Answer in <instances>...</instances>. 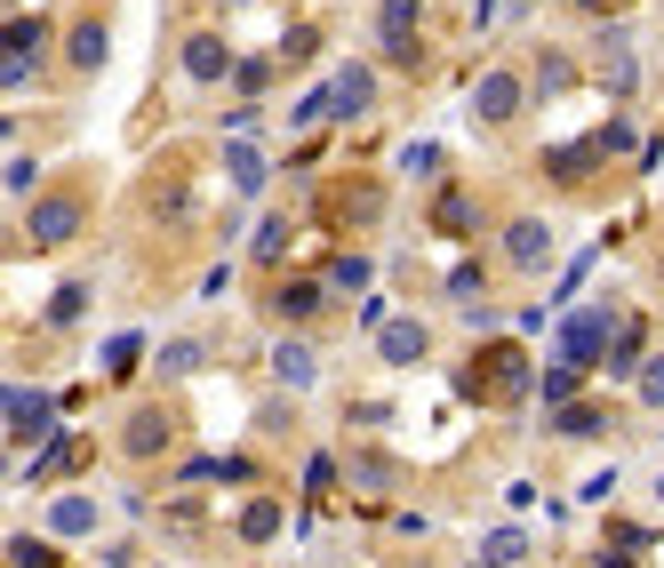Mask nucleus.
Listing matches in <instances>:
<instances>
[{"mask_svg": "<svg viewBox=\"0 0 664 568\" xmlns=\"http://www.w3.org/2000/svg\"><path fill=\"white\" fill-rule=\"evenodd\" d=\"M609 313H569V320H560V360H577V369H584V360H601L616 337H609Z\"/></svg>", "mask_w": 664, "mask_h": 568, "instance_id": "1", "label": "nucleus"}, {"mask_svg": "<svg viewBox=\"0 0 664 568\" xmlns=\"http://www.w3.org/2000/svg\"><path fill=\"white\" fill-rule=\"evenodd\" d=\"M473 385H481L488 400H513V392H528V360H520L513 345H496V353L473 360Z\"/></svg>", "mask_w": 664, "mask_h": 568, "instance_id": "2", "label": "nucleus"}, {"mask_svg": "<svg viewBox=\"0 0 664 568\" xmlns=\"http://www.w3.org/2000/svg\"><path fill=\"white\" fill-rule=\"evenodd\" d=\"M0 417H9V441H32V432H49V392H32V385H9V400H0Z\"/></svg>", "mask_w": 664, "mask_h": 568, "instance_id": "3", "label": "nucleus"}, {"mask_svg": "<svg viewBox=\"0 0 664 568\" xmlns=\"http://www.w3.org/2000/svg\"><path fill=\"white\" fill-rule=\"evenodd\" d=\"M473 113H481V120H513V113H520V81H513V73H481Z\"/></svg>", "mask_w": 664, "mask_h": 568, "instance_id": "4", "label": "nucleus"}, {"mask_svg": "<svg viewBox=\"0 0 664 568\" xmlns=\"http://www.w3.org/2000/svg\"><path fill=\"white\" fill-rule=\"evenodd\" d=\"M369 105H377V81H369V73H345V81H328V113H337V120H360Z\"/></svg>", "mask_w": 664, "mask_h": 568, "instance_id": "5", "label": "nucleus"}, {"mask_svg": "<svg viewBox=\"0 0 664 568\" xmlns=\"http://www.w3.org/2000/svg\"><path fill=\"white\" fill-rule=\"evenodd\" d=\"M273 377H281L288 392H305V385L320 377V360H313V345H273Z\"/></svg>", "mask_w": 664, "mask_h": 568, "instance_id": "6", "label": "nucleus"}, {"mask_svg": "<svg viewBox=\"0 0 664 568\" xmlns=\"http://www.w3.org/2000/svg\"><path fill=\"white\" fill-rule=\"evenodd\" d=\"M73 232H81L73 200H41V209H32V241H73Z\"/></svg>", "mask_w": 664, "mask_h": 568, "instance_id": "7", "label": "nucleus"}, {"mask_svg": "<svg viewBox=\"0 0 664 568\" xmlns=\"http://www.w3.org/2000/svg\"><path fill=\"white\" fill-rule=\"evenodd\" d=\"M224 169H232V185H241V192H264V152H256L249 137L224 145Z\"/></svg>", "mask_w": 664, "mask_h": 568, "instance_id": "8", "label": "nucleus"}, {"mask_svg": "<svg viewBox=\"0 0 664 568\" xmlns=\"http://www.w3.org/2000/svg\"><path fill=\"white\" fill-rule=\"evenodd\" d=\"M49 528H56V537H88V528H96V505H88V496H56V505H49Z\"/></svg>", "mask_w": 664, "mask_h": 568, "instance_id": "9", "label": "nucleus"}, {"mask_svg": "<svg viewBox=\"0 0 664 568\" xmlns=\"http://www.w3.org/2000/svg\"><path fill=\"white\" fill-rule=\"evenodd\" d=\"M552 249V232L537 224V217H520V224H505V256H520V264H537Z\"/></svg>", "mask_w": 664, "mask_h": 568, "instance_id": "10", "label": "nucleus"}, {"mask_svg": "<svg viewBox=\"0 0 664 568\" xmlns=\"http://www.w3.org/2000/svg\"><path fill=\"white\" fill-rule=\"evenodd\" d=\"M185 73L192 81H217L224 73V41H209V32H201V41H185Z\"/></svg>", "mask_w": 664, "mask_h": 568, "instance_id": "11", "label": "nucleus"}, {"mask_svg": "<svg viewBox=\"0 0 664 568\" xmlns=\"http://www.w3.org/2000/svg\"><path fill=\"white\" fill-rule=\"evenodd\" d=\"M377 353H384V360H417V353H424V328H409V320H401V328H384Z\"/></svg>", "mask_w": 664, "mask_h": 568, "instance_id": "12", "label": "nucleus"}, {"mask_svg": "<svg viewBox=\"0 0 664 568\" xmlns=\"http://www.w3.org/2000/svg\"><path fill=\"white\" fill-rule=\"evenodd\" d=\"M160 441H169V417H137V424H128V449H137V456H152Z\"/></svg>", "mask_w": 664, "mask_h": 568, "instance_id": "13", "label": "nucleus"}, {"mask_svg": "<svg viewBox=\"0 0 664 568\" xmlns=\"http://www.w3.org/2000/svg\"><path fill=\"white\" fill-rule=\"evenodd\" d=\"M273 528H281V505H249V513H241V537H249V545H264Z\"/></svg>", "mask_w": 664, "mask_h": 568, "instance_id": "14", "label": "nucleus"}, {"mask_svg": "<svg viewBox=\"0 0 664 568\" xmlns=\"http://www.w3.org/2000/svg\"><path fill=\"white\" fill-rule=\"evenodd\" d=\"M73 64H105V24H81L73 32Z\"/></svg>", "mask_w": 664, "mask_h": 568, "instance_id": "15", "label": "nucleus"}, {"mask_svg": "<svg viewBox=\"0 0 664 568\" xmlns=\"http://www.w3.org/2000/svg\"><path fill=\"white\" fill-rule=\"evenodd\" d=\"M328 281H337V288H369V264H360V256H337V264H328Z\"/></svg>", "mask_w": 664, "mask_h": 568, "instance_id": "16", "label": "nucleus"}, {"mask_svg": "<svg viewBox=\"0 0 664 568\" xmlns=\"http://www.w3.org/2000/svg\"><path fill=\"white\" fill-rule=\"evenodd\" d=\"M313 305H320V288H305V281H296V288H281V313H288V320H305Z\"/></svg>", "mask_w": 664, "mask_h": 568, "instance_id": "17", "label": "nucleus"}, {"mask_svg": "<svg viewBox=\"0 0 664 568\" xmlns=\"http://www.w3.org/2000/svg\"><path fill=\"white\" fill-rule=\"evenodd\" d=\"M569 392H577V360H560V369L545 377V400H560V409H569Z\"/></svg>", "mask_w": 664, "mask_h": 568, "instance_id": "18", "label": "nucleus"}, {"mask_svg": "<svg viewBox=\"0 0 664 568\" xmlns=\"http://www.w3.org/2000/svg\"><path fill=\"white\" fill-rule=\"evenodd\" d=\"M9 568H49V545H32V537H17V545H9Z\"/></svg>", "mask_w": 664, "mask_h": 568, "instance_id": "19", "label": "nucleus"}, {"mask_svg": "<svg viewBox=\"0 0 664 568\" xmlns=\"http://www.w3.org/2000/svg\"><path fill=\"white\" fill-rule=\"evenodd\" d=\"M473 217H481V209H473L464 192H449V200H441V224H464V232H473Z\"/></svg>", "mask_w": 664, "mask_h": 568, "instance_id": "20", "label": "nucleus"}, {"mask_svg": "<svg viewBox=\"0 0 664 568\" xmlns=\"http://www.w3.org/2000/svg\"><path fill=\"white\" fill-rule=\"evenodd\" d=\"M520 545H528L520 528H496V537H488V560H520Z\"/></svg>", "mask_w": 664, "mask_h": 568, "instance_id": "21", "label": "nucleus"}, {"mask_svg": "<svg viewBox=\"0 0 664 568\" xmlns=\"http://www.w3.org/2000/svg\"><path fill=\"white\" fill-rule=\"evenodd\" d=\"M641 400H649V409H664V360H649V369H641Z\"/></svg>", "mask_w": 664, "mask_h": 568, "instance_id": "22", "label": "nucleus"}, {"mask_svg": "<svg viewBox=\"0 0 664 568\" xmlns=\"http://www.w3.org/2000/svg\"><path fill=\"white\" fill-rule=\"evenodd\" d=\"M192 360H201V345H169V353H160V369H169V377H185Z\"/></svg>", "mask_w": 664, "mask_h": 568, "instance_id": "23", "label": "nucleus"}, {"mask_svg": "<svg viewBox=\"0 0 664 568\" xmlns=\"http://www.w3.org/2000/svg\"><path fill=\"white\" fill-rule=\"evenodd\" d=\"M656 505H664V481H656Z\"/></svg>", "mask_w": 664, "mask_h": 568, "instance_id": "24", "label": "nucleus"}]
</instances>
